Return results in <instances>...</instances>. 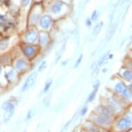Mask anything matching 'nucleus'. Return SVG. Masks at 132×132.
I'll return each instance as SVG.
<instances>
[{
    "label": "nucleus",
    "mask_w": 132,
    "mask_h": 132,
    "mask_svg": "<svg viewBox=\"0 0 132 132\" xmlns=\"http://www.w3.org/2000/svg\"><path fill=\"white\" fill-rule=\"evenodd\" d=\"M97 122L103 124V125H107L110 124L111 121V113L109 112V110H107L105 107H102V113L100 116L98 117L96 119Z\"/></svg>",
    "instance_id": "nucleus-1"
},
{
    "label": "nucleus",
    "mask_w": 132,
    "mask_h": 132,
    "mask_svg": "<svg viewBox=\"0 0 132 132\" xmlns=\"http://www.w3.org/2000/svg\"><path fill=\"white\" fill-rule=\"evenodd\" d=\"M2 109L4 111H5L4 118H5V121L6 122L7 121L9 120V119L11 118V117L13 114L14 111H15V106L11 102L6 101L3 104Z\"/></svg>",
    "instance_id": "nucleus-2"
},
{
    "label": "nucleus",
    "mask_w": 132,
    "mask_h": 132,
    "mask_svg": "<svg viewBox=\"0 0 132 132\" xmlns=\"http://www.w3.org/2000/svg\"><path fill=\"white\" fill-rule=\"evenodd\" d=\"M115 90L116 92L122 94L125 98L130 99L132 98V93L129 91V90L127 88L125 84L122 82H119L116 85Z\"/></svg>",
    "instance_id": "nucleus-3"
},
{
    "label": "nucleus",
    "mask_w": 132,
    "mask_h": 132,
    "mask_svg": "<svg viewBox=\"0 0 132 132\" xmlns=\"http://www.w3.org/2000/svg\"><path fill=\"white\" fill-rule=\"evenodd\" d=\"M132 123V116H127L121 118L117 123V128L119 130H124L128 129Z\"/></svg>",
    "instance_id": "nucleus-4"
},
{
    "label": "nucleus",
    "mask_w": 132,
    "mask_h": 132,
    "mask_svg": "<svg viewBox=\"0 0 132 132\" xmlns=\"http://www.w3.org/2000/svg\"><path fill=\"white\" fill-rule=\"evenodd\" d=\"M37 77H38V73L37 72H33L32 73L26 80L25 83L23 85V87H22V91H26L28 89H30L33 85V84L35 83V80L37 79Z\"/></svg>",
    "instance_id": "nucleus-5"
},
{
    "label": "nucleus",
    "mask_w": 132,
    "mask_h": 132,
    "mask_svg": "<svg viewBox=\"0 0 132 132\" xmlns=\"http://www.w3.org/2000/svg\"><path fill=\"white\" fill-rule=\"evenodd\" d=\"M37 39H38V34L33 30H29L25 36V40L26 41V42L29 43V44L35 43L37 41Z\"/></svg>",
    "instance_id": "nucleus-6"
},
{
    "label": "nucleus",
    "mask_w": 132,
    "mask_h": 132,
    "mask_svg": "<svg viewBox=\"0 0 132 132\" xmlns=\"http://www.w3.org/2000/svg\"><path fill=\"white\" fill-rule=\"evenodd\" d=\"M52 19L49 15H44L40 20V25L43 28H48L50 26Z\"/></svg>",
    "instance_id": "nucleus-7"
},
{
    "label": "nucleus",
    "mask_w": 132,
    "mask_h": 132,
    "mask_svg": "<svg viewBox=\"0 0 132 132\" xmlns=\"http://www.w3.org/2000/svg\"><path fill=\"white\" fill-rule=\"evenodd\" d=\"M24 53L27 57H31L35 53V49L33 46H26L24 48Z\"/></svg>",
    "instance_id": "nucleus-8"
},
{
    "label": "nucleus",
    "mask_w": 132,
    "mask_h": 132,
    "mask_svg": "<svg viewBox=\"0 0 132 132\" xmlns=\"http://www.w3.org/2000/svg\"><path fill=\"white\" fill-rule=\"evenodd\" d=\"M27 66L26 61L24 60V59H21V60H19L17 62H16V64L15 66L17 69L19 70H23Z\"/></svg>",
    "instance_id": "nucleus-9"
},
{
    "label": "nucleus",
    "mask_w": 132,
    "mask_h": 132,
    "mask_svg": "<svg viewBox=\"0 0 132 132\" xmlns=\"http://www.w3.org/2000/svg\"><path fill=\"white\" fill-rule=\"evenodd\" d=\"M62 6H63V4L61 2H56L52 6L51 10L54 13H58L60 12Z\"/></svg>",
    "instance_id": "nucleus-10"
},
{
    "label": "nucleus",
    "mask_w": 132,
    "mask_h": 132,
    "mask_svg": "<svg viewBox=\"0 0 132 132\" xmlns=\"http://www.w3.org/2000/svg\"><path fill=\"white\" fill-rule=\"evenodd\" d=\"M103 26V23L101 22H100L99 24H98L94 28V29H93V35H98L99 34V33H100V30L102 29V27Z\"/></svg>",
    "instance_id": "nucleus-11"
},
{
    "label": "nucleus",
    "mask_w": 132,
    "mask_h": 132,
    "mask_svg": "<svg viewBox=\"0 0 132 132\" xmlns=\"http://www.w3.org/2000/svg\"><path fill=\"white\" fill-rule=\"evenodd\" d=\"M123 77L128 80H132V72L130 71H125L123 73Z\"/></svg>",
    "instance_id": "nucleus-12"
},
{
    "label": "nucleus",
    "mask_w": 132,
    "mask_h": 132,
    "mask_svg": "<svg viewBox=\"0 0 132 132\" xmlns=\"http://www.w3.org/2000/svg\"><path fill=\"white\" fill-rule=\"evenodd\" d=\"M8 44V39H4V40H1V49L4 50L7 47Z\"/></svg>",
    "instance_id": "nucleus-13"
},
{
    "label": "nucleus",
    "mask_w": 132,
    "mask_h": 132,
    "mask_svg": "<svg viewBox=\"0 0 132 132\" xmlns=\"http://www.w3.org/2000/svg\"><path fill=\"white\" fill-rule=\"evenodd\" d=\"M48 35L46 34H42L40 38V43L41 44H45L48 41Z\"/></svg>",
    "instance_id": "nucleus-14"
},
{
    "label": "nucleus",
    "mask_w": 132,
    "mask_h": 132,
    "mask_svg": "<svg viewBox=\"0 0 132 132\" xmlns=\"http://www.w3.org/2000/svg\"><path fill=\"white\" fill-rule=\"evenodd\" d=\"M52 84V80L51 79H49V81L46 82V84H45V87H44V92H46L49 91V89H50L51 86Z\"/></svg>",
    "instance_id": "nucleus-15"
},
{
    "label": "nucleus",
    "mask_w": 132,
    "mask_h": 132,
    "mask_svg": "<svg viewBox=\"0 0 132 132\" xmlns=\"http://www.w3.org/2000/svg\"><path fill=\"white\" fill-rule=\"evenodd\" d=\"M96 92H97V91L93 90L92 92L91 93V94L89 95V98H88V100H87V102H91L92 100H94V98H95V97Z\"/></svg>",
    "instance_id": "nucleus-16"
},
{
    "label": "nucleus",
    "mask_w": 132,
    "mask_h": 132,
    "mask_svg": "<svg viewBox=\"0 0 132 132\" xmlns=\"http://www.w3.org/2000/svg\"><path fill=\"white\" fill-rule=\"evenodd\" d=\"M46 67V62L45 61H44L41 64H40V66H39V68H38V71H43V70H44L45 69V68Z\"/></svg>",
    "instance_id": "nucleus-17"
},
{
    "label": "nucleus",
    "mask_w": 132,
    "mask_h": 132,
    "mask_svg": "<svg viewBox=\"0 0 132 132\" xmlns=\"http://www.w3.org/2000/svg\"><path fill=\"white\" fill-rule=\"evenodd\" d=\"M89 132H100L99 129H98L97 127L92 126V125L89 127Z\"/></svg>",
    "instance_id": "nucleus-18"
},
{
    "label": "nucleus",
    "mask_w": 132,
    "mask_h": 132,
    "mask_svg": "<svg viewBox=\"0 0 132 132\" xmlns=\"http://www.w3.org/2000/svg\"><path fill=\"white\" fill-rule=\"evenodd\" d=\"M82 57H83V55H81L79 57V58H78V60L76 61V62H75V68H77L78 66H79V64L81 63V62H82Z\"/></svg>",
    "instance_id": "nucleus-19"
},
{
    "label": "nucleus",
    "mask_w": 132,
    "mask_h": 132,
    "mask_svg": "<svg viewBox=\"0 0 132 132\" xmlns=\"http://www.w3.org/2000/svg\"><path fill=\"white\" fill-rule=\"evenodd\" d=\"M30 0H20V2H21V4L22 6H28V4H29Z\"/></svg>",
    "instance_id": "nucleus-20"
},
{
    "label": "nucleus",
    "mask_w": 132,
    "mask_h": 132,
    "mask_svg": "<svg viewBox=\"0 0 132 132\" xmlns=\"http://www.w3.org/2000/svg\"><path fill=\"white\" fill-rule=\"evenodd\" d=\"M99 86H100V82H99V81L98 80V81H96L95 82V84H93V90H95V91H98V88H99Z\"/></svg>",
    "instance_id": "nucleus-21"
},
{
    "label": "nucleus",
    "mask_w": 132,
    "mask_h": 132,
    "mask_svg": "<svg viewBox=\"0 0 132 132\" xmlns=\"http://www.w3.org/2000/svg\"><path fill=\"white\" fill-rule=\"evenodd\" d=\"M14 75H15V73H14L13 71H11V72L8 73V74H6V77L7 79H8V78H13L14 77Z\"/></svg>",
    "instance_id": "nucleus-22"
},
{
    "label": "nucleus",
    "mask_w": 132,
    "mask_h": 132,
    "mask_svg": "<svg viewBox=\"0 0 132 132\" xmlns=\"http://www.w3.org/2000/svg\"><path fill=\"white\" fill-rule=\"evenodd\" d=\"M38 19V16L37 15H33L31 17V20L33 22V23H35Z\"/></svg>",
    "instance_id": "nucleus-23"
},
{
    "label": "nucleus",
    "mask_w": 132,
    "mask_h": 132,
    "mask_svg": "<svg viewBox=\"0 0 132 132\" xmlns=\"http://www.w3.org/2000/svg\"><path fill=\"white\" fill-rule=\"evenodd\" d=\"M97 17H98V13H97L96 11H93L92 15H91V19L92 20H95L97 19Z\"/></svg>",
    "instance_id": "nucleus-24"
},
{
    "label": "nucleus",
    "mask_w": 132,
    "mask_h": 132,
    "mask_svg": "<svg viewBox=\"0 0 132 132\" xmlns=\"http://www.w3.org/2000/svg\"><path fill=\"white\" fill-rule=\"evenodd\" d=\"M32 116H33V111H32L31 110H30V111H28V114H27L26 120H30V119L32 118Z\"/></svg>",
    "instance_id": "nucleus-25"
},
{
    "label": "nucleus",
    "mask_w": 132,
    "mask_h": 132,
    "mask_svg": "<svg viewBox=\"0 0 132 132\" xmlns=\"http://www.w3.org/2000/svg\"><path fill=\"white\" fill-rule=\"evenodd\" d=\"M87 110H88L87 107L83 108V109L81 110V115H82V116H84V115L86 114V113L87 112Z\"/></svg>",
    "instance_id": "nucleus-26"
},
{
    "label": "nucleus",
    "mask_w": 132,
    "mask_h": 132,
    "mask_svg": "<svg viewBox=\"0 0 132 132\" xmlns=\"http://www.w3.org/2000/svg\"><path fill=\"white\" fill-rule=\"evenodd\" d=\"M87 26H90L91 25V20L89 19L87 20Z\"/></svg>",
    "instance_id": "nucleus-27"
},
{
    "label": "nucleus",
    "mask_w": 132,
    "mask_h": 132,
    "mask_svg": "<svg viewBox=\"0 0 132 132\" xmlns=\"http://www.w3.org/2000/svg\"><path fill=\"white\" fill-rule=\"evenodd\" d=\"M129 88H130V90L132 91V84H130V86H129Z\"/></svg>",
    "instance_id": "nucleus-28"
}]
</instances>
